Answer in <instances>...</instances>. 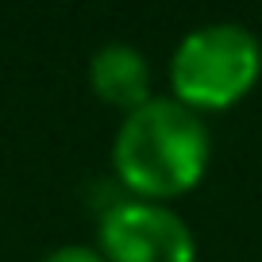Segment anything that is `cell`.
Listing matches in <instances>:
<instances>
[{
  "label": "cell",
  "mask_w": 262,
  "mask_h": 262,
  "mask_svg": "<svg viewBox=\"0 0 262 262\" xmlns=\"http://www.w3.org/2000/svg\"><path fill=\"white\" fill-rule=\"evenodd\" d=\"M262 74V42L251 27L220 19L193 27L178 42L170 62L173 97L193 112L231 108L254 89Z\"/></svg>",
  "instance_id": "obj_2"
},
{
  "label": "cell",
  "mask_w": 262,
  "mask_h": 262,
  "mask_svg": "<svg viewBox=\"0 0 262 262\" xmlns=\"http://www.w3.org/2000/svg\"><path fill=\"white\" fill-rule=\"evenodd\" d=\"M89 85L104 104L135 112L150 100V66L131 42H104L89 62Z\"/></svg>",
  "instance_id": "obj_4"
},
{
  "label": "cell",
  "mask_w": 262,
  "mask_h": 262,
  "mask_svg": "<svg viewBox=\"0 0 262 262\" xmlns=\"http://www.w3.org/2000/svg\"><path fill=\"white\" fill-rule=\"evenodd\" d=\"M100 254L108 262H193L196 239L166 205L127 196L100 216Z\"/></svg>",
  "instance_id": "obj_3"
},
{
  "label": "cell",
  "mask_w": 262,
  "mask_h": 262,
  "mask_svg": "<svg viewBox=\"0 0 262 262\" xmlns=\"http://www.w3.org/2000/svg\"><path fill=\"white\" fill-rule=\"evenodd\" d=\"M208 127L178 97H150L123 116L116 131V178L139 201H166L189 193L208 166Z\"/></svg>",
  "instance_id": "obj_1"
},
{
  "label": "cell",
  "mask_w": 262,
  "mask_h": 262,
  "mask_svg": "<svg viewBox=\"0 0 262 262\" xmlns=\"http://www.w3.org/2000/svg\"><path fill=\"white\" fill-rule=\"evenodd\" d=\"M42 262H108L100 251H93V247H81V243H70V247H58V251H50Z\"/></svg>",
  "instance_id": "obj_5"
}]
</instances>
